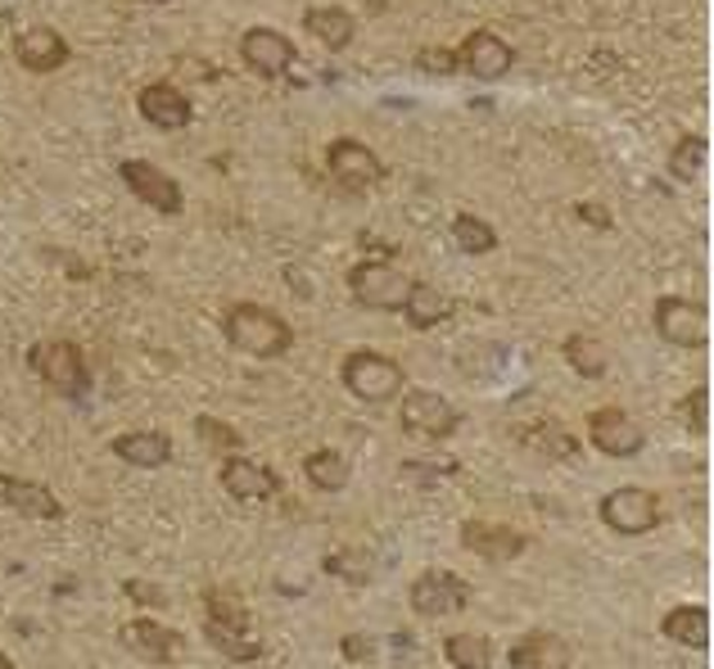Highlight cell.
Returning <instances> with one entry per match:
<instances>
[{"label": "cell", "mask_w": 714, "mask_h": 669, "mask_svg": "<svg viewBox=\"0 0 714 669\" xmlns=\"http://www.w3.org/2000/svg\"><path fill=\"white\" fill-rule=\"evenodd\" d=\"M114 453L127 462V466H163L172 457V439L159 434V430H136V434H118L114 439Z\"/></svg>", "instance_id": "cb8c5ba5"}, {"label": "cell", "mask_w": 714, "mask_h": 669, "mask_svg": "<svg viewBox=\"0 0 714 669\" xmlns=\"http://www.w3.org/2000/svg\"><path fill=\"white\" fill-rule=\"evenodd\" d=\"M417 68L430 72V78H453V72H457V55L443 50V46H426V50H417Z\"/></svg>", "instance_id": "836d02e7"}, {"label": "cell", "mask_w": 714, "mask_h": 669, "mask_svg": "<svg viewBox=\"0 0 714 669\" xmlns=\"http://www.w3.org/2000/svg\"><path fill=\"white\" fill-rule=\"evenodd\" d=\"M118 177H123L127 191H132L140 204H149V208H159V213H181V208H185L181 185H177L163 168L149 163V159H123V163H118Z\"/></svg>", "instance_id": "9c48e42d"}, {"label": "cell", "mask_w": 714, "mask_h": 669, "mask_svg": "<svg viewBox=\"0 0 714 669\" xmlns=\"http://www.w3.org/2000/svg\"><path fill=\"white\" fill-rule=\"evenodd\" d=\"M566 362L579 371L583 381H601V376H607V366H611L601 340H597V334H583V330H575L566 340Z\"/></svg>", "instance_id": "484cf974"}, {"label": "cell", "mask_w": 714, "mask_h": 669, "mask_svg": "<svg viewBox=\"0 0 714 669\" xmlns=\"http://www.w3.org/2000/svg\"><path fill=\"white\" fill-rule=\"evenodd\" d=\"M68 42H64V32H55V27H46V23H36V27H27V32H19V42H14V59H19V68H27V72H55V68H64L68 64Z\"/></svg>", "instance_id": "2e32d148"}, {"label": "cell", "mask_w": 714, "mask_h": 669, "mask_svg": "<svg viewBox=\"0 0 714 669\" xmlns=\"http://www.w3.org/2000/svg\"><path fill=\"white\" fill-rule=\"evenodd\" d=\"M471 602V583L462 575H447V570H426L417 583H411V611L439 620V615H457Z\"/></svg>", "instance_id": "30bf717a"}, {"label": "cell", "mask_w": 714, "mask_h": 669, "mask_svg": "<svg viewBox=\"0 0 714 669\" xmlns=\"http://www.w3.org/2000/svg\"><path fill=\"white\" fill-rule=\"evenodd\" d=\"M570 643L547 634V628H534L511 647V669H570Z\"/></svg>", "instance_id": "ffe728a7"}, {"label": "cell", "mask_w": 714, "mask_h": 669, "mask_svg": "<svg viewBox=\"0 0 714 669\" xmlns=\"http://www.w3.org/2000/svg\"><path fill=\"white\" fill-rule=\"evenodd\" d=\"M601 520L615 530V534H647L660 525V498L651 489H615L601 502Z\"/></svg>", "instance_id": "8fae6325"}, {"label": "cell", "mask_w": 714, "mask_h": 669, "mask_svg": "<svg viewBox=\"0 0 714 669\" xmlns=\"http://www.w3.org/2000/svg\"><path fill=\"white\" fill-rule=\"evenodd\" d=\"M371 651H375V647H371L366 634H349V638H344V656H349V660H366Z\"/></svg>", "instance_id": "8d00e7d4"}, {"label": "cell", "mask_w": 714, "mask_h": 669, "mask_svg": "<svg viewBox=\"0 0 714 669\" xmlns=\"http://www.w3.org/2000/svg\"><path fill=\"white\" fill-rule=\"evenodd\" d=\"M656 334L665 344H679V349H705L710 313L696 299H683V294H665L656 304Z\"/></svg>", "instance_id": "8992f818"}, {"label": "cell", "mask_w": 714, "mask_h": 669, "mask_svg": "<svg viewBox=\"0 0 714 669\" xmlns=\"http://www.w3.org/2000/svg\"><path fill=\"white\" fill-rule=\"evenodd\" d=\"M222 330L227 340L249 353V358H281L290 344H294V330L285 317H276L272 308H258V304H236L222 317Z\"/></svg>", "instance_id": "6da1fadb"}, {"label": "cell", "mask_w": 714, "mask_h": 669, "mask_svg": "<svg viewBox=\"0 0 714 669\" xmlns=\"http://www.w3.org/2000/svg\"><path fill=\"white\" fill-rule=\"evenodd\" d=\"M679 417H683V426H688L692 434H705V426H710V389H705V385H696V389L683 398Z\"/></svg>", "instance_id": "d6a6232c"}, {"label": "cell", "mask_w": 714, "mask_h": 669, "mask_svg": "<svg viewBox=\"0 0 714 669\" xmlns=\"http://www.w3.org/2000/svg\"><path fill=\"white\" fill-rule=\"evenodd\" d=\"M457 426H462L457 407L447 402L443 394H434V389H417V394H407V398H403V430L421 434V439H447Z\"/></svg>", "instance_id": "5bb4252c"}, {"label": "cell", "mask_w": 714, "mask_h": 669, "mask_svg": "<svg viewBox=\"0 0 714 669\" xmlns=\"http://www.w3.org/2000/svg\"><path fill=\"white\" fill-rule=\"evenodd\" d=\"M326 168H330L335 185H344L349 195L371 191V185L385 177V168H381V159H375L371 145L349 140V136H344V140H330V150H326Z\"/></svg>", "instance_id": "ba28073f"}, {"label": "cell", "mask_w": 714, "mask_h": 669, "mask_svg": "<svg viewBox=\"0 0 714 669\" xmlns=\"http://www.w3.org/2000/svg\"><path fill=\"white\" fill-rule=\"evenodd\" d=\"M0 669H14V665H10V656H5V651H0Z\"/></svg>", "instance_id": "74e56055"}, {"label": "cell", "mask_w": 714, "mask_h": 669, "mask_svg": "<svg viewBox=\"0 0 714 669\" xmlns=\"http://www.w3.org/2000/svg\"><path fill=\"white\" fill-rule=\"evenodd\" d=\"M588 434L597 443V453H607V457H637L647 449L643 426H637L628 412H620V407H597L588 417Z\"/></svg>", "instance_id": "7c38bea8"}, {"label": "cell", "mask_w": 714, "mask_h": 669, "mask_svg": "<svg viewBox=\"0 0 714 669\" xmlns=\"http://www.w3.org/2000/svg\"><path fill=\"white\" fill-rule=\"evenodd\" d=\"M326 575H335V579H349V583H366V579L375 575V562H371L366 552H358V547L326 552Z\"/></svg>", "instance_id": "4dcf8cb0"}, {"label": "cell", "mask_w": 714, "mask_h": 669, "mask_svg": "<svg viewBox=\"0 0 714 669\" xmlns=\"http://www.w3.org/2000/svg\"><path fill=\"white\" fill-rule=\"evenodd\" d=\"M304 475L313 479V489L335 494V489H344V485H349V462H344V453L321 449V453H313V457L304 462Z\"/></svg>", "instance_id": "83f0119b"}, {"label": "cell", "mask_w": 714, "mask_h": 669, "mask_svg": "<svg viewBox=\"0 0 714 669\" xmlns=\"http://www.w3.org/2000/svg\"><path fill=\"white\" fill-rule=\"evenodd\" d=\"M195 430H200V439L208 443L213 453H227V457H236V453H240V434H236L231 426H222L217 417H200V421H195Z\"/></svg>", "instance_id": "1f68e13d"}, {"label": "cell", "mask_w": 714, "mask_h": 669, "mask_svg": "<svg viewBox=\"0 0 714 669\" xmlns=\"http://www.w3.org/2000/svg\"><path fill=\"white\" fill-rule=\"evenodd\" d=\"M453 55H457V68L471 72L475 82H502L507 72L515 68V50L502 42L498 32H488V27H475Z\"/></svg>", "instance_id": "52a82bcc"}, {"label": "cell", "mask_w": 714, "mask_h": 669, "mask_svg": "<svg viewBox=\"0 0 714 669\" xmlns=\"http://www.w3.org/2000/svg\"><path fill=\"white\" fill-rule=\"evenodd\" d=\"M136 109H140V118L149 127H159V132H181V127H191V118H195L191 95L177 91L172 82H149L136 95Z\"/></svg>", "instance_id": "9a60e30c"}, {"label": "cell", "mask_w": 714, "mask_h": 669, "mask_svg": "<svg viewBox=\"0 0 714 669\" xmlns=\"http://www.w3.org/2000/svg\"><path fill=\"white\" fill-rule=\"evenodd\" d=\"M403 317H407L411 330H430V326H439V321L453 317V299H447V294H439L434 285L411 281L407 299H403Z\"/></svg>", "instance_id": "603a6c76"}, {"label": "cell", "mask_w": 714, "mask_h": 669, "mask_svg": "<svg viewBox=\"0 0 714 669\" xmlns=\"http://www.w3.org/2000/svg\"><path fill=\"white\" fill-rule=\"evenodd\" d=\"M123 592L132 602H140V606H168V592L159 588V583H145V579H127L123 583Z\"/></svg>", "instance_id": "e575fe53"}, {"label": "cell", "mask_w": 714, "mask_h": 669, "mask_svg": "<svg viewBox=\"0 0 714 669\" xmlns=\"http://www.w3.org/2000/svg\"><path fill=\"white\" fill-rule=\"evenodd\" d=\"M240 59L249 64V72H258V78H285V72L294 68V42L285 32L276 27H249L240 36Z\"/></svg>", "instance_id": "4fadbf2b"}, {"label": "cell", "mask_w": 714, "mask_h": 669, "mask_svg": "<svg viewBox=\"0 0 714 669\" xmlns=\"http://www.w3.org/2000/svg\"><path fill=\"white\" fill-rule=\"evenodd\" d=\"M340 381L353 398L362 402H389L398 389H403V366L385 353H371V349H358L344 358L340 366Z\"/></svg>", "instance_id": "277c9868"}, {"label": "cell", "mask_w": 714, "mask_h": 669, "mask_svg": "<svg viewBox=\"0 0 714 669\" xmlns=\"http://www.w3.org/2000/svg\"><path fill=\"white\" fill-rule=\"evenodd\" d=\"M407 290H411V281L394 263H375L371 258V263H358L349 272V294L371 313H403Z\"/></svg>", "instance_id": "5b68a950"}, {"label": "cell", "mask_w": 714, "mask_h": 669, "mask_svg": "<svg viewBox=\"0 0 714 669\" xmlns=\"http://www.w3.org/2000/svg\"><path fill=\"white\" fill-rule=\"evenodd\" d=\"M0 498H5V507H14L27 520H64V502L46 485H36V479L5 475V479H0Z\"/></svg>", "instance_id": "d6986e66"}, {"label": "cell", "mask_w": 714, "mask_h": 669, "mask_svg": "<svg viewBox=\"0 0 714 669\" xmlns=\"http://www.w3.org/2000/svg\"><path fill=\"white\" fill-rule=\"evenodd\" d=\"M304 27L317 36L326 50H335V55L349 50L353 36H358V19L349 10H340V5H308L304 10Z\"/></svg>", "instance_id": "7402d4cb"}, {"label": "cell", "mask_w": 714, "mask_h": 669, "mask_svg": "<svg viewBox=\"0 0 714 669\" xmlns=\"http://www.w3.org/2000/svg\"><path fill=\"white\" fill-rule=\"evenodd\" d=\"M443 656L457 669H494V643L484 634H453L443 643Z\"/></svg>", "instance_id": "4316f807"}, {"label": "cell", "mask_w": 714, "mask_h": 669, "mask_svg": "<svg viewBox=\"0 0 714 669\" xmlns=\"http://www.w3.org/2000/svg\"><path fill=\"white\" fill-rule=\"evenodd\" d=\"M705 159H710V140L705 136H679L673 140V150H669V172L679 181H696Z\"/></svg>", "instance_id": "f1b7e54d"}, {"label": "cell", "mask_w": 714, "mask_h": 669, "mask_svg": "<svg viewBox=\"0 0 714 669\" xmlns=\"http://www.w3.org/2000/svg\"><path fill=\"white\" fill-rule=\"evenodd\" d=\"M145 5H172V0H145Z\"/></svg>", "instance_id": "f35d334b"}, {"label": "cell", "mask_w": 714, "mask_h": 669, "mask_svg": "<svg viewBox=\"0 0 714 669\" xmlns=\"http://www.w3.org/2000/svg\"><path fill=\"white\" fill-rule=\"evenodd\" d=\"M222 485H227V494H236L245 502H258V498H272L281 489V479L268 466L249 462V457H227L222 462Z\"/></svg>", "instance_id": "44dd1931"}, {"label": "cell", "mask_w": 714, "mask_h": 669, "mask_svg": "<svg viewBox=\"0 0 714 669\" xmlns=\"http://www.w3.org/2000/svg\"><path fill=\"white\" fill-rule=\"evenodd\" d=\"M453 245L462 253H488V249H498V231L475 213H457L453 217Z\"/></svg>", "instance_id": "f546056e"}, {"label": "cell", "mask_w": 714, "mask_h": 669, "mask_svg": "<svg viewBox=\"0 0 714 669\" xmlns=\"http://www.w3.org/2000/svg\"><path fill=\"white\" fill-rule=\"evenodd\" d=\"M204 611H208L204 634H208V643L222 656H227V660H240L245 665V660H258L262 656V638L253 634V620L240 606V598H231V592H208Z\"/></svg>", "instance_id": "7a4b0ae2"}, {"label": "cell", "mask_w": 714, "mask_h": 669, "mask_svg": "<svg viewBox=\"0 0 714 669\" xmlns=\"http://www.w3.org/2000/svg\"><path fill=\"white\" fill-rule=\"evenodd\" d=\"M462 543L475 552V556H484V562H515V556L524 552V538L520 530H511V525H494V520H466L462 525Z\"/></svg>", "instance_id": "ac0fdd59"}, {"label": "cell", "mask_w": 714, "mask_h": 669, "mask_svg": "<svg viewBox=\"0 0 714 669\" xmlns=\"http://www.w3.org/2000/svg\"><path fill=\"white\" fill-rule=\"evenodd\" d=\"M118 638H123V647H127L132 656L155 660V665H168V660H177V656L185 651V643H181L177 628H163V624H155V620H132V624H123Z\"/></svg>", "instance_id": "e0dca14e"}, {"label": "cell", "mask_w": 714, "mask_h": 669, "mask_svg": "<svg viewBox=\"0 0 714 669\" xmlns=\"http://www.w3.org/2000/svg\"><path fill=\"white\" fill-rule=\"evenodd\" d=\"M660 628H665V638L683 643L692 651H705L710 647V611L705 606H673Z\"/></svg>", "instance_id": "d4e9b609"}, {"label": "cell", "mask_w": 714, "mask_h": 669, "mask_svg": "<svg viewBox=\"0 0 714 669\" xmlns=\"http://www.w3.org/2000/svg\"><path fill=\"white\" fill-rule=\"evenodd\" d=\"M27 366L42 376L55 394L64 398H82L91 389V376H87V358L72 340H42L32 353H27Z\"/></svg>", "instance_id": "3957f363"}, {"label": "cell", "mask_w": 714, "mask_h": 669, "mask_svg": "<svg viewBox=\"0 0 714 669\" xmlns=\"http://www.w3.org/2000/svg\"><path fill=\"white\" fill-rule=\"evenodd\" d=\"M575 217H579V222H588V227L611 231V213L601 208V204H575Z\"/></svg>", "instance_id": "d590c367"}]
</instances>
